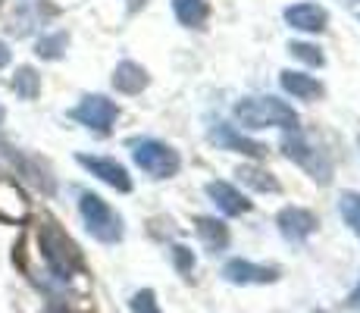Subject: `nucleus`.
<instances>
[{"label": "nucleus", "mask_w": 360, "mask_h": 313, "mask_svg": "<svg viewBox=\"0 0 360 313\" xmlns=\"http://www.w3.org/2000/svg\"><path fill=\"white\" fill-rule=\"evenodd\" d=\"M314 229H316V217L310 210H304V207H285V210L279 213V232L285 235V241H292V245L307 241L310 235H314Z\"/></svg>", "instance_id": "obj_7"}, {"label": "nucleus", "mask_w": 360, "mask_h": 313, "mask_svg": "<svg viewBox=\"0 0 360 313\" xmlns=\"http://www.w3.org/2000/svg\"><path fill=\"white\" fill-rule=\"evenodd\" d=\"M198 235H200V241H204V248L213 250V254L229 245V232H226V226H223L219 219L200 217V219H198Z\"/></svg>", "instance_id": "obj_15"}, {"label": "nucleus", "mask_w": 360, "mask_h": 313, "mask_svg": "<svg viewBox=\"0 0 360 313\" xmlns=\"http://www.w3.org/2000/svg\"><path fill=\"white\" fill-rule=\"evenodd\" d=\"M6 63H10V51H6V44L0 41V66H6Z\"/></svg>", "instance_id": "obj_24"}, {"label": "nucleus", "mask_w": 360, "mask_h": 313, "mask_svg": "<svg viewBox=\"0 0 360 313\" xmlns=\"http://www.w3.org/2000/svg\"><path fill=\"white\" fill-rule=\"evenodd\" d=\"M13 88H16V94L19 97H25V101H32L34 94H38V88H41V82H38V72L29 66H22L16 72V79H13Z\"/></svg>", "instance_id": "obj_19"}, {"label": "nucleus", "mask_w": 360, "mask_h": 313, "mask_svg": "<svg viewBox=\"0 0 360 313\" xmlns=\"http://www.w3.org/2000/svg\"><path fill=\"white\" fill-rule=\"evenodd\" d=\"M213 141L217 144H223V148H229V151H241V154H251V157H263V144H257V141H248L245 135H238V132L232 129V125H219L217 132H213Z\"/></svg>", "instance_id": "obj_14"}, {"label": "nucleus", "mask_w": 360, "mask_h": 313, "mask_svg": "<svg viewBox=\"0 0 360 313\" xmlns=\"http://www.w3.org/2000/svg\"><path fill=\"white\" fill-rule=\"evenodd\" d=\"M172 10H176L182 25H195L198 29L207 19V0H172Z\"/></svg>", "instance_id": "obj_16"}, {"label": "nucleus", "mask_w": 360, "mask_h": 313, "mask_svg": "<svg viewBox=\"0 0 360 313\" xmlns=\"http://www.w3.org/2000/svg\"><path fill=\"white\" fill-rule=\"evenodd\" d=\"M282 88H285L292 97L297 101H316L323 94V85L314 79V75H304V72H282Z\"/></svg>", "instance_id": "obj_12"}, {"label": "nucleus", "mask_w": 360, "mask_h": 313, "mask_svg": "<svg viewBox=\"0 0 360 313\" xmlns=\"http://www.w3.org/2000/svg\"><path fill=\"white\" fill-rule=\"evenodd\" d=\"M79 210H82V219H85V229L94 235L103 245H113V241L122 238V219L113 213V207L107 204L98 194L85 191L79 200Z\"/></svg>", "instance_id": "obj_3"}, {"label": "nucleus", "mask_w": 360, "mask_h": 313, "mask_svg": "<svg viewBox=\"0 0 360 313\" xmlns=\"http://www.w3.org/2000/svg\"><path fill=\"white\" fill-rule=\"evenodd\" d=\"M288 51H292V57L304 60V63H310V66H323V53L316 51L314 44H304V41H297V44L288 47Z\"/></svg>", "instance_id": "obj_21"}, {"label": "nucleus", "mask_w": 360, "mask_h": 313, "mask_svg": "<svg viewBox=\"0 0 360 313\" xmlns=\"http://www.w3.org/2000/svg\"><path fill=\"white\" fill-rule=\"evenodd\" d=\"M207 194H210L213 204L223 213H229V217H241V213L251 210V200H245V194L229 182H210L207 185Z\"/></svg>", "instance_id": "obj_10"}, {"label": "nucleus", "mask_w": 360, "mask_h": 313, "mask_svg": "<svg viewBox=\"0 0 360 313\" xmlns=\"http://www.w3.org/2000/svg\"><path fill=\"white\" fill-rule=\"evenodd\" d=\"M357 298H360V288H357V291H354V301H357Z\"/></svg>", "instance_id": "obj_25"}, {"label": "nucleus", "mask_w": 360, "mask_h": 313, "mask_svg": "<svg viewBox=\"0 0 360 313\" xmlns=\"http://www.w3.org/2000/svg\"><path fill=\"white\" fill-rule=\"evenodd\" d=\"M79 163L85 166V170H91L94 176L101 179V182H107V185H113L116 191H131V179H129V172L122 170L116 160H107V157H85L82 154L79 157Z\"/></svg>", "instance_id": "obj_9"}, {"label": "nucleus", "mask_w": 360, "mask_h": 313, "mask_svg": "<svg viewBox=\"0 0 360 313\" xmlns=\"http://www.w3.org/2000/svg\"><path fill=\"white\" fill-rule=\"evenodd\" d=\"M0 120H4V107H0Z\"/></svg>", "instance_id": "obj_26"}, {"label": "nucleus", "mask_w": 360, "mask_h": 313, "mask_svg": "<svg viewBox=\"0 0 360 313\" xmlns=\"http://www.w3.org/2000/svg\"><path fill=\"white\" fill-rule=\"evenodd\" d=\"M172 260H176V269L182 276H191V269H195V254H191L188 248H182V245H176L172 248Z\"/></svg>", "instance_id": "obj_23"}, {"label": "nucleus", "mask_w": 360, "mask_h": 313, "mask_svg": "<svg viewBox=\"0 0 360 313\" xmlns=\"http://www.w3.org/2000/svg\"><path fill=\"white\" fill-rule=\"evenodd\" d=\"M116 116H120L116 103L107 101V97H101V94L85 97V101L72 110V120H79L82 125H88V129H94V132H110V125L116 122Z\"/></svg>", "instance_id": "obj_6"}, {"label": "nucleus", "mask_w": 360, "mask_h": 313, "mask_svg": "<svg viewBox=\"0 0 360 313\" xmlns=\"http://www.w3.org/2000/svg\"><path fill=\"white\" fill-rule=\"evenodd\" d=\"M63 47H66V32L47 34V38H41V41H38V57L53 60V57H60V53H63Z\"/></svg>", "instance_id": "obj_20"}, {"label": "nucleus", "mask_w": 360, "mask_h": 313, "mask_svg": "<svg viewBox=\"0 0 360 313\" xmlns=\"http://www.w3.org/2000/svg\"><path fill=\"white\" fill-rule=\"evenodd\" d=\"M113 85H116V91H122V94H138L144 85H148V72H144L138 63H120L116 66V72H113Z\"/></svg>", "instance_id": "obj_13"}, {"label": "nucleus", "mask_w": 360, "mask_h": 313, "mask_svg": "<svg viewBox=\"0 0 360 313\" xmlns=\"http://www.w3.org/2000/svg\"><path fill=\"white\" fill-rule=\"evenodd\" d=\"M238 176H241V182L251 185L254 191H279V182H276L266 170H257V166H241Z\"/></svg>", "instance_id": "obj_17"}, {"label": "nucleus", "mask_w": 360, "mask_h": 313, "mask_svg": "<svg viewBox=\"0 0 360 313\" xmlns=\"http://www.w3.org/2000/svg\"><path fill=\"white\" fill-rule=\"evenodd\" d=\"M131 313H160V307H157V298L150 288L138 291L135 298H131Z\"/></svg>", "instance_id": "obj_22"}, {"label": "nucleus", "mask_w": 360, "mask_h": 313, "mask_svg": "<svg viewBox=\"0 0 360 313\" xmlns=\"http://www.w3.org/2000/svg\"><path fill=\"white\" fill-rule=\"evenodd\" d=\"M131 157H135V163L141 166L148 176L154 179H169L179 172V154L169 148V144H160L154 141V138H148V141H135L131 144Z\"/></svg>", "instance_id": "obj_4"}, {"label": "nucleus", "mask_w": 360, "mask_h": 313, "mask_svg": "<svg viewBox=\"0 0 360 313\" xmlns=\"http://www.w3.org/2000/svg\"><path fill=\"white\" fill-rule=\"evenodd\" d=\"M282 151H285L288 160L301 163L314 179H320V182H329V179H332V163L307 141V138L301 135V132H295V129L288 132V135L282 138Z\"/></svg>", "instance_id": "obj_5"}, {"label": "nucleus", "mask_w": 360, "mask_h": 313, "mask_svg": "<svg viewBox=\"0 0 360 313\" xmlns=\"http://www.w3.org/2000/svg\"><path fill=\"white\" fill-rule=\"evenodd\" d=\"M285 23L297 32H323L326 29V10L316 4H295L285 10Z\"/></svg>", "instance_id": "obj_11"}, {"label": "nucleus", "mask_w": 360, "mask_h": 313, "mask_svg": "<svg viewBox=\"0 0 360 313\" xmlns=\"http://www.w3.org/2000/svg\"><path fill=\"white\" fill-rule=\"evenodd\" d=\"M38 238H41V254H44L47 267H51V273L57 276V279H72V276L82 269L79 248L72 245V238H69L60 226L44 222L41 232H38Z\"/></svg>", "instance_id": "obj_2"}, {"label": "nucleus", "mask_w": 360, "mask_h": 313, "mask_svg": "<svg viewBox=\"0 0 360 313\" xmlns=\"http://www.w3.org/2000/svg\"><path fill=\"white\" fill-rule=\"evenodd\" d=\"M357 4H360V0H357Z\"/></svg>", "instance_id": "obj_27"}, {"label": "nucleus", "mask_w": 360, "mask_h": 313, "mask_svg": "<svg viewBox=\"0 0 360 313\" xmlns=\"http://www.w3.org/2000/svg\"><path fill=\"white\" fill-rule=\"evenodd\" d=\"M338 210H342L345 222L351 226V232L360 238V194L357 191H342V198H338Z\"/></svg>", "instance_id": "obj_18"}, {"label": "nucleus", "mask_w": 360, "mask_h": 313, "mask_svg": "<svg viewBox=\"0 0 360 313\" xmlns=\"http://www.w3.org/2000/svg\"><path fill=\"white\" fill-rule=\"evenodd\" d=\"M235 120L245 129H266V125L295 129L297 113L279 97H245V101L235 103Z\"/></svg>", "instance_id": "obj_1"}, {"label": "nucleus", "mask_w": 360, "mask_h": 313, "mask_svg": "<svg viewBox=\"0 0 360 313\" xmlns=\"http://www.w3.org/2000/svg\"><path fill=\"white\" fill-rule=\"evenodd\" d=\"M226 282L232 285H263V282H276L279 279V269L273 267H257L251 260H229L223 267Z\"/></svg>", "instance_id": "obj_8"}]
</instances>
